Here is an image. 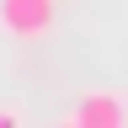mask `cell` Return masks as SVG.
I'll list each match as a JSON object with an SVG mask.
<instances>
[{
  "instance_id": "obj_4",
  "label": "cell",
  "mask_w": 128,
  "mask_h": 128,
  "mask_svg": "<svg viewBox=\"0 0 128 128\" xmlns=\"http://www.w3.org/2000/svg\"><path fill=\"white\" fill-rule=\"evenodd\" d=\"M54 128H80V123H75V118H64V123H54Z\"/></svg>"
},
{
  "instance_id": "obj_2",
  "label": "cell",
  "mask_w": 128,
  "mask_h": 128,
  "mask_svg": "<svg viewBox=\"0 0 128 128\" xmlns=\"http://www.w3.org/2000/svg\"><path fill=\"white\" fill-rule=\"evenodd\" d=\"M75 123L80 128H128V107L112 91H86L75 102Z\"/></svg>"
},
{
  "instance_id": "obj_3",
  "label": "cell",
  "mask_w": 128,
  "mask_h": 128,
  "mask_svg": "<svg viewBox=\"0 0 128 128\" xmlns=\"http://www.w3.org/2000/svg\"><path fill=\"white\" fill-rule=\"evenodd\" d=\"M0 128H22V112H16V107H0Z\"/></svg>"
},
{
  "instance_id": "obj_1",
  "label": "cell",
  "mask_w": 128,
  "mask_h": 128,
  "mask_svg": "<svg viewBox=\"0 0 128 128\" xmlns=\"http://www.w3.org/2000/svg\"><path fill=\"white\" fill-rule=\"evenodd\" d=\"M0 32L16 43H38L54 32V0H0Z\"/></svg>"
}]
</instances>
